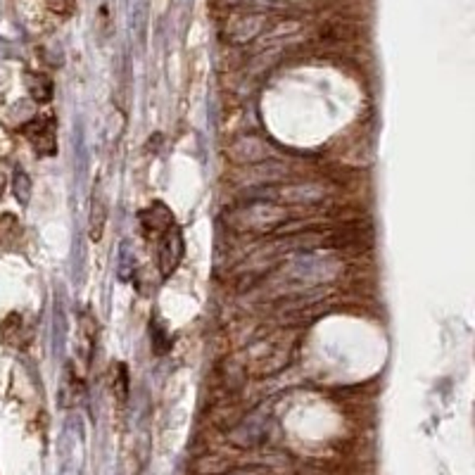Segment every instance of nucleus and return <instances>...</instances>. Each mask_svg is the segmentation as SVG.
<instances>
[{
    "instance_id": "f257e3e1",
    "label": "nucleus",
    "mask_w": 475,
    "mask_h": 475,
    "mask_svg": "<svg viewBox=\"0 0 475 475\" xmlns=\"http://www.w3.org/2000/svg\"><path fill=\"white\" fill-rule=\"evenodd\" d=\"M288 219V211L273 202H248L226 216L228 226L238 233H271Z\"/></svg>"
},
{
    "instance_id": "f03ea898",
    "label": "nucleus",
    "mask_w": 475,
    "mask_h": 475,
    "mask_svg": "<svg viewBox=\"0 0 475 475\" xmlns=\"http://www.w3.org/2000/svg\"><path fill=\"white\" fill-rule=\"evenodd\" d=\"M183 257H186V240L176 223L157 236V271L162 278H171L176 269L181 266Z\"/></svg>"
},
{
    "instance_id": "7ed1b4c3",
    "label": "nucleus",
    "mask_w": 475,
    "mask_h": 475,
    "mask_svg": "<svg viewBox=\"0 0 475 475\" xmlns=\"http://www.w3.org/2000/svg\"><path fill=\"white\" fill-rule=\"evenodd\" d=\"M21 133L26 136V141L38 157H55L58 155V121L53 114L31 116V121L21 126Z\"/></svg>"
},
{
    "instance_id": "20e7f679",
    "label": "nucleus",
    "mask_w": 475,
    "mask_h": 475,
    "mask_svg": "<svg viewBox=\"0 0 475 475\" xmlns=\"http://www.w3.org/2000/svg\"><path fill=\"white\" fill-rule=\"evenodd\" d=\"M110 219V205H107V193H105L103 183L93 188L91 198V214H88V236L93 243H100L105 236V226Z\"/></svg>"
},
{
    "instance_id": "39448f33",
    "label": "nucleus",
    "mask_w": 475,
    "mask_h": 475,
    "mask_svg": "<svg viewBox=\"0 0 475 475\" xmlns=\"http://www.w3.org/2000/svg\"><path fill=\"white\" fill-rule=\"evenodd\" d=\"M95 345H98V318L88 309H83L79 316V352L86 366L93 361Z\"/></svg>"
},
{
    "instance_id": "423d86ee",
    "label": "nucleus",
    "mask_w": 475,
    "mask_h": 475,
    "mask_svg": "<svg viewBox=\"0 0 475 475\" xmlns=\"http://www.w3.org/2000/svg\"><path fill=\"white\" fill-rule=\"evenodd\" d=\"M171 223H176L174 214H171V209L164 202H153L148 209L141 211V226H143V231L148 233V236L157 238L164 228L171 226Z\"/></svg>"
},
{
    "instance_id": "0eeeda50",
    "label": "nucleus",
    "mask_w": 475,
    "mask_h": 475,
    "mask_svg": "<svg viewBox=\"0 0 475 475\" xmlns=\"http://www.w3.org/2000/svg\"><path fill=\"white\" fill-rule=\"evenodd\" d=\"M264 24H266V17L264 15H245V17H238V19L231 24V41H236V43L252 41L254 36H259V33H261Z\"/></svg>"
},
{
    "instance_id": "6e6552de",
    "label": "nucleus",
    "mask_w": 475,
    "mask_h": 475,
    "mask_svg": "<svg viewBox=\"0 0 475 475\" xmlns=\"http://www.w3.org/2000/svg\"><path fill=\"white\" fill-rule=\"evenodd\" d=\"M21 333H24V318H21L19 314H10L3 323L0 338H3L8 345H12V347H24L26 340L21 338Z\"/></svg>"
},
{
    "instance_id": "1a4fd4ad",
    "label": "nucleus",
    "mask_w": 475,
    "mask_h": 475,
    "mask_svg": "<svg viewBox=\"0 0 475 475\" xmlns=\"http://www.w3.org/2000/svg\"><path fill=\"white\" fill-rule=\"evenodd\" d=\"M26 88H29V95L33 103H50L53 100V81L43 74H33L26 81Z\"/></svg>"
},
{
    "instance_id": "9d476101",
    "label": "nucleus",
    "mask_w": 475,
    "mask_h": 475,
    "mask_svg": "<svg viewBox=\"0 0 475 475\" xmlns=\"http://www.w3.org/2000/svg\"><path fill=\"white\" fill-rule=\"evenodd\" d=\"M19 219L15 214H3L0 216V248H10L17 238H19Z\"/></svg>"
},
{
    "instance_id": "9b49d317",
    "label": "nucleus",
    "mask_w": 475,
    "mask_h": 475,
    "mask_svg": "<svg viewBox=\"0 0 475 475\" xmlns=\"http://www.w3.org/2000/svg\"><path fill=\"white\" fill-rule=\"evenodd\" d=\"M12 193L17 198V202L19 205H26L31 198V178L26 174L21 166H17L15 169V176H12Z\"/></svg>"
},
{
    "instance_id": "f8f14e48",
    "label": "nucleus",
    "mask_w": 475,
    "mask_h": 475,
    "mask_svg": "<svg viewBox=\"0 0 475 475\" xmlns=\"http://www.w3.org/2000/svg\"><path fill=\"white\" fill-rule=\"evenodd\" d=\"M112 392L119 397L121 401L128 397V371L124 364L112 366Z\"/></svg>"
}]
</instances>
